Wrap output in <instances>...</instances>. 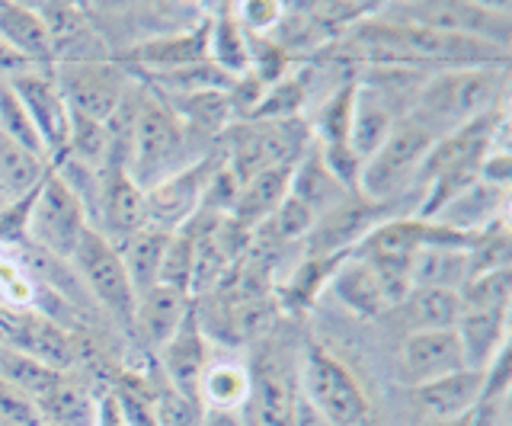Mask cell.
I'll return each mask as SVG.
<instances>
[{"instance_id": "11", "label": "cell", "mask_w": 512, "mask_h": 426, "mask_svg": "<svg viewBox=\"0 0 512 426\" xmlns=\"http://www.w3.org/2000/svg\"><path fill=\"white\" fill-rule=\"evenodd\" d=\"M221 164L208 161H192L189 167H183L180 173H173L164 183H157L151 189H144V202H148V228L157 231H183V225L192 215L202 209L208 180L215 177V170Z\"/></svg>"}, {"instance_id": "10", "label": "cell", "mask_w": 512, "mask_h": 426, "mask_svg": "<svg viewBox=\"0 0 512 426\" xmlns=\"http://www.w3.org/2000/svg\"><path fill=\"white\" fill-rule=\"evenodd\" d=\"M10 90L16 93V100L23 103L29 122L36 125V132L45 145L48 161L58 164L64 154H68V141H71V113L64 106L61 93L55 87L52 68H32L10 77Z\"/></svg>"}, {"instance_id": "45", "label": "cell", "mask_w": 512, "mask_h": 426, "mask_svg": "<svg viewBox=\"0 0 512 426\" xmlns=\"http://www.w3.org/2000/svg\"><path fill=\"white\" fill-rule=\"evenodd\" d=\"M0 423L4 426H48L39 404L7 382H0Z\"/></svg>"}, {"instance_id": "50", "label": "cell", "mask_w": 512, "mask_h": 426, "mask_svg": "<svg viewBox=\"0 0 512 426\" xmlns=\"http://www.w3.org/2000/svg\"><path fill=\"white\" fill-rule=\"evenodd\" d=\"M7 205H10V199H7L4 189H0V209H7Z\"/></svg>"}, {"instance_id": "35", "label": "cell", "mask_w": 512, "mask_h": 426, "mask_svg": "<svg viewBox=\"0 0 512 426\" xmlns=\"http://www.w3.org/2000/svg\"><path fill=\"white\" fill-rule=\"evenodd\" d=\"M199 273V244L189 231H173L164 247V260H160L157 286H167L173 292L192 295Z\"/></svg>"}, {"instance_id": "41", "label": "cell", "mask_w": 512, "mask_h": 426, "mask_svg": "<svg viewBox=\"0 0 512 426\" xmlns=\"http://www.w3.org/2000/svg\"><path fill=\"white\" fill-rule=\"evenodd\" d=\"M458 295H461V308H509V298H512V266L468 279Z\"/></svg>"}, {"instance_id": "46", "label": "cell", "mask_w": 512, "mask_h": 426, "mask_svg": "<svg viewBox=\"0 0 512 426\" xmlns=\"http://www.w3.org/2000/svg\"><path fill=\"white\" fill-rule=\"evenodd\" d=\"M23 71H32V65H26L20 55L0 42V81H10V77L23 74Z\"/></svg>"}, {"instance_id": "13", "label": "cell", "mask_w": 512, "mask_h": 426, "mask_svg": "<svg viewBox=\"0 0 512 426\" xmlns=\"http://www.w3.org/2000/svg\"><path fill=\"white\" fill-rule=\"evenodd\" d=\"M426 222L439 225L445 231H455L461 238H477V234H484L487 228L506 222V189L474 180L448 202H442Z\"/></svg>"}, {"instance_id": "25", "label": "cell", "mask_w": 512, "mask_h": 426, "mask_svg": "<svg viewBox=\"0 0 512 426\" xmlns=\"http://www.w3.org/2000/svg\"><path fill=\"white\" fill-rule=\"evenodd\" d=\"M208 61L237 81L250 74V36L240 26L234 4H224L215 17H208Z\"/></svg>"}, {"instance_id": "9", "label": "cell", "mask_w": 512, "mask_h": 426, "mask_svg": "<svg viewBox=\"0 0 512 426\" xmlns=\"http://www.w3.org/2000/svg\"><path fill=\"white\" fill-rule=\"evenodd\" d=\"M52 77L68 113L77 119H90L96 125H106L128 93L125 71L103 58L58 61V65H52Z\"/></svg>"}, {"instance_id": "16", "label": "cell", "mask_w": 512, "mask_h": 426, "mask_svg": "<svg viewBox=\"0 0 512 426\" xmlns=\"http://www.w3.org/2000/svg\"><path fill=\"white\" fill-rule=\"evenodd\" d=\"M100 212L103 228H96L112 244H119L128 234L148 228V202L144 189L128 177L125 167H103L100 170Z\"/></svg>"}, {"instance_id": "5", "label": "cell", "mask_w": 512, "mask_h": 426, "mask_svg": "<svg viewBox=\"0 0 512 426\" xmlns=\"http://www.w3.org/2000/svg\"><path fill=\"white\" fill-rule=\"evenodd\" d=\"M90 215L77 189L52 167L29 199L26 241L58 260H71L80 238L90 231Z\"/></svg>"}, {"instance_id": "6", "label": "cell", "mask_w": 512, "mask_h": 426, "mask_svg": "<svg viewBox=\"0 0 512 426\" xmlns=\"http://www.w3.org/2000/svg\"><path fill=\"white\" fill-rule=\"evenodd\" d=\"M301 398L327 426H365L368 398L340 359L324 346H311L301 362Z\"/></svg>"}, {"instance_id": "28", "label": "cell", "mask_w": 512, "mask_h": 426, "mask_svg": "<svg viewBox=\"0 0 512 426\" xmlns=\"http://www.w3.org/2000/svg\"><path fill=\"white\" fill-rule=\"evenodd\" d=\"M167 231L157 228H141L135 234H128L119 244H112L119 250V260L128 273L135 295L148 292L157 286V273H160V260H164V247H167Z\"/></svg>"}, {"instance_id": "36", "label": "cell", "mask_w": 512, "mask_h": 426, "mask_svg": "<svg viewBox=\"0 0 512 426\" xmlns=\"http://www.w3.org/2000/svg\"><path fill=\"white\" fill-rule=\"evenodd\" d=\"M413 330H455L461 318V295L448 289H413L407 295Z\"/></svg>"}, {"instance_id": "8", "label": "cell", "mask_w": 512, "mask_h": 426, "mask_svg": "<svg viewBox=\"0 0 512 426\" xmlns=\"http://www.w3.org/2000/svg\"><path fill=\"white\" fill-rule=\"evenodd\" d=\"M74 266V273L80 279L84 292L100 305L112 321H119L122 327L132 330L135 321V289L128 282V273L119 260V250L112 247L106 234L90 228L84 238H80L77 250L68 260Z\"/></svg>"}, {"instance_id": "31", "label": "cell", "mask_w": 512, "mask_h": 426, "mask_svg": "<svg viewBox=\"0 0 512 426\" xmlns=\"http://www.w3.org/2000/svg\"><path fill=\"white\" fill-rule=\"evenodd\" d=\"M48 170H52V164L42 154H32L7 135H0V189H4L10 202L36 193Z\"/></svg>"}, {"instance_id": "3", "label": "cell", "mask_w": 512, "mask_h": 426, "mask_svg": "<svg viewBox=\"0 0 512 426\" xmlns=\"http://www.w3.org/2000/svg\"><path fill=\"white\" fill-rule=\"evenodd\" d=\"M439 138H442L439 132H432L429 125L423 119H416L413 113L400 116L391 125V132L384 135L381 145L368 154V161L362 164L356 193H362L372 202L391 205L400 193H407L410 183H416L423 161Z\"/></svg>"}, {"instance_id": "15", "label": "cell", "mask_w": 512, "mask_h": 426, "mask_svg": "<svg viewBox=\"0 0 512 426\" xmlns=\"http://www.w3.org/2000/svg\"><path fill=\"white\" fill-rule=\"evenodd\" d=\"M400 369L410 388L468 369L455 330H410L400 350Z\"/></svg>"}, {"instance_id": "19", "label": "cell", "mask_w": 512, "mask_h": 426, "mask_svg": "<svg viewBox=\"0 0 512 426\" xmlns=\"http://www.w3.org/2000/svg\"><path fill=\"white\" fill-rule=\"evenodd\" d=\"M455 334L461 340L464 366L484 372L490 359L509 346V308H461Z\"/></svg>"}, {"instance_id": "22", "label": "cell", "mask_w": 512, "mask_h": 426, "mask_svg": "<svg viewBox=\"0 0 512 426\" xmlns=\"http://www.w3.org/2000/svg\"><path fill=\"white\" fill-rule=\"evenodd\" d=\"M192 311V302L189 295L183 292H173L167 286H154L148 292H141L135 298V321H132V330L144 340L151 343L154 350H160L180 324L186 321V314Z\"/></svg>"}, {"instance_id": "20", "label": "cell", "mask_w": 512, "mask_h": 426, "mask_svg": "<svg viewBox=\"0 0 512 426\" xmlns=\"http://www.w3.org/2000/svg\"><path fill=\"white\" fill-rule=\"evenodd\" d=\"M295 167V164H292ZM292 167H272L250 177L237 186V196L231 202V222L244 231H256L266 218L288 199V186H292Z\"/></svg>"}, {"instance_id": "24", "label": "cell", "mask_w": 512, "mask_h": 426, "mask_svg": "<svg viewBox=\"0 0 512 426\" xmlns=\"http://www.w3.org/2000/svg\"><path fill=\"white\" fill-rule=\"evenodd\" d=\"M288 196L298 199L301 205H308V209L314 212V218H320L330 209H336V205L352 193L324 167L320 151L311 141V148L304 151L292 167V186H288Z\"/></svg>"}, {"instance_id": "48", "label": "cell", "mask_w": 512, "mask_h": 426, "mask_svg": "<svg viewBox=\"0 0 512 426\" xmlns=\"http://www.w3.org/2000/svg\"><path fill=\"white\" fill-rule=\"evenodd\" d=\"M20 318H23V314L0 308V343H4V346H10V343H13L16 330H20Z\"/></svg>"}, {"instance_id": "4", "label": "cell", "mask_w": 512, "mask_h": 426, "mask_svg": "<svg viewBox=\"0 0 512 426\" xmlns=\"http://www.w3.org/2000/svg\"><path fill=\"white\" fill-rule=\"evenodd\" d=\"M224 145H228V157H224V170L240 183L272 167H292L298 157L311 148V129L301 119H285V122H231L224 129Z\"/></svg>"}, {"instance_id": "37", "label": "cell", "mask_w": 512, "mask_h": 426, "mask_svg": "<svg viewBox=\"0 0 512 426\" xmlns=\"http://www.w3.org/2000/svg\"><path fill=\"white\" fill-rule=\"evenodd\" d=\"M340 260L343 257H308L292 273V279L285 282L282 298L292 308H311L314 298L330 286V279L336 273V266H340Z\"/></svg>"}, {"instance_id": "33", "label": "cell", "mask_w": 512, "mask_h": 426, "mask_svg": "<svg viewBox=\"0 0 512 426\" xmlns=\"http://www.w3.org/2000/svg\"><path fill=\"white\" fill-rule=\"evenodd\" d=\"M250 398V372L237 362H218L202 375L199 401L205 410H240Z\"/></svg>"}, {"instance_id": "1", "label": "cell", "mask_w": 512, "mask_h": 426, "mask_svg": "<svg viewBox=\"0 0 512 426\" xmlns=\"http://www.w3.org/2000/svg\"><path fill=\"white\" fill-rule=\"evenodd\" d=\"M506 68H452L436 71L413 93L410 113L432 132L448 135L487 113L503 109Z\"/></svg>"}, {"instance_id": "32", "label": "cell", "mask_w": 512, "mask_h": 426, "mask_svg": "<svg viewBox=\"0 0 512 426\" xmlns=\"http://www.w3.org/2000/svg\"><path fill=\"white\" fill-rule=\"evenodd\" d=\"M356 93H359V84H340L336 90H330V97L320 106L314 135H311L320 151L352 148L349 132H352V113H356Z\"/></svg>"}, {"instance_id": "34", "label": "cell", "mask_w": 512, "mask_h": 426, "mask_svg": "<svg viewBox=\"0 0 512 426\" xmlns=\"http://www.w3.org/2000/svg\"><path fill=\"white\" fill-rule=\"evenodd\" d=\"M64 372H55L42 366V362L29 359L26 353L13 350V346H4V353H0V382L13 385L16 391H23L26 398H32L36 404H42L52 388L58 385V378Z\"/></svg>"}, {"instance_id": "42", "label": "cell", "mask_w": 512, "mask_h": 426, "mask_svg": "<svg viewBox=\"0 0 512 426\" xmlns=\"http://www.w3.org/2000/svg\"><path fill=\"white\" fill-rule=\"evenodd\" d=\"M250 74L263 87H272L292 74V55L272 36H250Z\"/></svg>"}, {"instance_id": "2", "label": "cell", "mask_w": 512, "mask_h": 426, "mask_svg": "<svg viewBox=\"0 0 512 426\" xmlns=\"http://www.w3.org/2000/svg\"><path fill=\"white\" fill-rule=\"evenodd\" d=\"M189 135L192 132L160 93H141L132 151H128V177L141 189H151L189 167Z\"/></svg>"}, {"instance_id": "47", "label": "cell", "mask_w": 512, "mask_h": 426, "mask_svg": "<svg viewBox=\"0 0 512 426\" xmlns=\"http://www.w3.org/2000/svg\"><path fill=\"white\" fill-rule=\"evenodd\" d=\"M199 426H244L240 410H205Z\"/></svg>"}, {"instance_id": "27", "label": "cell", "mask_w": 512, "mask_h": 426, "mask_svg": "<svg viewBox=\"0 0 512 426\" xmlns=\"http://www.w3.org/2000/svg\"><path fill=\"white\" fill-rule=\"evenodd\" d=\"M330 292L340 298L349 311L362 314V318H378V314H384L391 308L375 273L356 257L340 260V266H336V273L330 279Z\"/></svg>"}, {"instance_id": "40", "label": "cell", "mask_w": 512, "mask_h": 426, "mask_svg": "<svg viewBox=\"0 0 512 426\" xmlns=\"http://www.w3.org/2000/svg\"><path fill=\"white\" fill-rule=\"evenodd\" d=\"M0 135H7L20 148H26L32 154H42L45 161H48V154H45V145H42V138L36 132V125L29 122L23 103L16 100V93L10 90L7 81H0ZM48 164H52V161H48Z\"/></svg>"}, {"instance_id": "14", "label": "cell", "mask_w": 512, "mask_h": 426, "mask_svg": "<svg viewBox=\"0 0 512 426\" xmlns=\"http://www.w3.org/2000/svg\"><path fill=\"white\" fill-rule=\"evenodd\" d=\"M480 401H484V372L477 369H461L413 388V407L423 426L464 420Z\"/></svg>"}, {"instance_id": "17", "label": "cell", "mask_w": 512, "mask_h": 426, "mask_svg": "<svg viewBox=\"0 0 512 426\" xmlns=\"http://www.w3.org/2000/svg\"><path fill=\"white\" fill-rule=\"evenodd\" d=\"M157 356H160V369H164V375H167V385L176 388L180 394H186V398L199 401L202 375L208 369V343H205V334L199 327L196 308L186 314L180 330L160 346Z\"/></svg>"}, {"instance_id": "39", "label": "cell", "mask_w": 512, "mask_h": 426, "mask_svg": "<svg viewBox=\"0 0 512 426\" xmlns=\"http://www.w3.org/2000/svg\"><path fill=\"white\" fill-rule=\"evenodd\" d=\"M304 103H308V87H304L298 77L288 74L285 81L266 87L263 100L256 103L250 119L253 122H285V119H298ZM240 122H244V119H240Z\"/></svg>"}, {"instance_id": "12", "label": "cell", "mask_w": 512, "mask_h": 426, "mask_svg": "<svg viewBox=\"0 0 512 426\" xmlns=\"http://www.w3.org/2000/svg\"><path fill=\"white\" fill-rule=\"evenodd\" d=\"M388 209L391 205L372 202L362 193L346 196L336 209L320 215L311 234L304 238L308 241V257H346L368 231L384 222L381 212H388Z\"/></svg>"}, {"instance_id": "21", "label": "cell", "mask_w": 512, "mask_h": 426, "mask_svg": "<svg viewBox=\"0 0 512 426\" xmlns=\"http://www.w3.org/2000/svg\"><path fill=\"white\" fill-rule=\"evenodd\" d=\"M10 346L26 353L29 359L42 362V366H48V369L64 372V375H68L71 366L80 359L74 337L64 334V330L52 318H45V314H23L20 330H16Z\"/></svg>"}, {"instance_id": "29", "label": "cell", "mask_w": 512, "mask_h": 426, "mask_svg": "<svg viewBox=\"0 0 512 426\" xmlns=\"http://www.w3.org/2000/svg\"><path fill=\"white\" fill-rule=\"evenodd\" d=\"M164 97V93H160ZM170 109L183 119L189 132L212 135L224 132L234 122V109L224 90H196V93H176V97H164Z\"/></svg>"}, {"instance_id": "38", "label": "cell", "mask_w": 512, "mask_h": 426, "mask_svg": "<svg viewBox=\"0 0 512 426\" xmlns=\"http://www.w3.org/2000/svg\"><path fill=\"white\" fill-rule=\"evenodd\" d=\"M314 222H317V218H314V212L308 209V205H301L298 199L288 196L253 234H260V238H266L269 244H292V241L308 238Z\"/></svg>"}, {"instance_id": "49", "label": "cell", "mask_w": 512, "mask_h": 426, "mask_svg": "<svg viewBox=\"0 0 512 426\" xmlns=\"http://www.w3.org/2000/svg\"><path fill=\"white\" fill-rule=\"evenodd\" d=\"M432 426H468V420H455V423H432Z\"/></svg>"}, {"instance_id": "30", "label": "cell", "mask_w": 512, "mask_h": 426, "mask_svg": "<svg viewBox=\"0 0 512 426\" xmlns=\"http://www.w3.org/2000/svg\"><path fill=\"white\" fill-rule=\"evenodd\" d=\"M39 410L48 426H96V420H100V401L71 375L58 378V385L39 404Z\"/></svg>"}, {"instance_id": "44", "label": "cell", "mask_w": 512, "mask_h": 426, "mask_svg": "<svg viewBox=\"0 0 512 426\" xmlns=\"http://www.w3.org/2000/svg\"><path fill=\"white\" fill-rule=\"evenodd\" d=\"M234 13L240 26L247 29V36H272L285 13V4L279 0H244V4H234Z\"/></svg>"}, {"instance_id": "43", "label": "cell", "mask_w": 512, "mask_h": 426, "mask_svg": "<svg viewBox=\"0 0 512 426\" xmlns=\"http://www.w3.org/2000/svg\"><path fill=\"white\" fill-rule=\"evenodd\" d=\"M202 414L205 407L199 401L186 398L170 385L154 391V426H199Z\"/></svg>"}, {"instance_id": "23", "label": "cell", "mask_w": 512, "mask_h": 426, "mask_svg": "<svg viewBox=\"0 0 512 426\" xmlns=\"http://www.w3.org/2000/svg\"><path fill=\"white\" fill-rule=\"evenodd\" d=\"M0 42L20 55L32 68H52V39L45 33V23L29 4H0Z\"/></svg>"}, {"instance_id": "7", "label": "cell", "mask_w": 512, "mask_h": 426, "mask_svg": "<svg viewBox=\"0 0 512 426\" xmlns=\"http://www.w3.org/2000/svg\"><path fill=\"white\" fill-rule=\"evenodd\" d=\"M381 20L391 23H413L426 29H439V33L452 36H471L484 39L490 45H500L509 52V33L512 17L506 10H496L487 4H471V0H423V4H391L375 13Z\"/></svg>"}, {"instance_id": "18", "label": "cell", "mask_w": 512, "mask_h": 426, "mask_svg": "<svg viewBox=\"0 0 512 426\" xmlns=\"http://www.w3.org/2000/svg\"><path fill=\"white\" fill-rule=\"evenodd\" d=\"M128 58H132V65L141 68L151 81L176 74L189 65H199V61L208 58V23L186 29V33L144 39L141 45H135V49L128 52Z\"/></svg>"}, {"instance_id": "26", "label": "cell", "mask_w": 512, "mask_h": 426, "mask_svg": "<svg viewBox=\"0 0 512 426\" xmlns=\"http://www.w3.org/2000/svg\"><path fill=\"white\" fill-rule=\"evenodd\" d=\"M468 282V250L426 244L416 250L410 263V286L413 289H448L461 292Z\"/></svg>"}]
</instances>
